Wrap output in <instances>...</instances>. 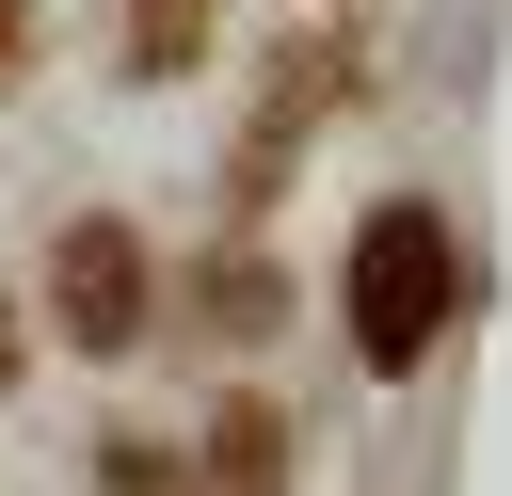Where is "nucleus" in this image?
I'll return each mask as SVG.
<instances>
[{
  "label": "nucleus",
  "mask_w": 512,
  "mask_h": 496,
  "mask_svg": "<svg viewBox=\"0 0 512 496\" xmlns=\"http://www.w3.org/2000/svg\"><path fill=\"white\" fill-rule=\"evenodd\" d=\"M448 304H464V240H448V208H432V192H384V208L352 224V288H336L352 352L400 384V368L448 336Z\"/></svg>",
  "instance_id": "obj_1"
},
{
  "label": "nucleus",
  "mask_w": 512,
  "mask_h": 496,
  "mask_svg": "<svg viewBox=\"0 0 512 496\" xmlns=\"http://www.w3.org/2000/svg\"><path fill=\"white\" fill-rule=\"evenodd\" d=\"M144 320H160V256H144V224H128V208H80V224L48 240V336L112 368Z\"/></svg>",
  "instance_id": "obj_2"
},
{
  "label": "nucleus",
  "mask_w": 512,
  "mask_h": 496,
  "mask_svg": "<svg viewBox=\"0 0 512 496\" xmlns=\"http://www.w3.org/2000/svg\"><path fill=\"white\" fill-rule=\"evenodd\" d=\"M336 96H368V32H352V16H336V32H304V48L272 64V96H256V128H240V160H224V208H256V192L304 160V128H320Z\"/></svg>",
  "instance_id": "obj_3"
},
{
  "label": "nucleus",
  "mask_w": 512,
  "mask_h": 496,
  "mask_svg": "<svg viewBox=\"0 0 512 496\" xmlns=\"http://www.w3.org/2000/svg\"><path fill=\"white\" fill-rule=\"evenodd\" d=\"M192 496H288V416L272 400H224L192 432Z\"/></svg>",
  "instance_id": "obj_4"
},
{
  "label": "nucleus",
  "mask_w": 512,
  "mask_h": 496,
  "mask_svg": "<svg viewBox=\"0 0 512 496\" xmlns=\"http://www.w3.org/2000/svg\"><path fill=\"white\" fill-rule=\"evenodd\" d=\"M96 16H112V80H192L224 32V0H96Z\"/></svg>",
  "instance_id": "obj_5"
},
{
  "label": "nucleus",
  "mask_w": 512,
  "mask_h": 496,
  "mask_svg": "<svg viewBox=\"0 0 512 496\" xmlns=\"http://www.w3.org/2000/svg\"><path fill=\"white\" fill-rule=\"evenodd\" d=\"M208 320H224V336H272V320H288L272 256H240V240H224V256H208Z\"/></svg>",
  "instance_id": "obj_6"
},
{
  "label": "nucleus",
  "mask_w": 512,
  "mask_h": 496,
  "mask_svg": "<svg viewBox=\"0 0 512 496\" xmlns=\"http://www.w3.org/2000/svg\"><path fill=\"white\" fill-rule=\"evenodd\" d=\"M96 496H192V464L144 448V432H112V448H96Z\"/></svg>",
  "instance_id": "obj_7"
},
{
  "label": "nucleus",
  "mask_w": 512,
  "mask_h": 496,
  "mask_svg": "<svg viewBox=\"0 0 512 496\" xmlns=\"http://www.w3.org/2000/svg\"><path fill=\"white\" fill-rule=\"evenodd\" d=\"M32 48H48V0H0V96L32 80Z\"/></svg>",
  "instance_id": "obj_8"
},
{
  "label": "nucleus",
  "mask_w": 512,
  "mask_h": 496,
  "mask_svg": "<svg viewBox=\"0 0 512 496\" xmlns=\"http://www.w3.org/2000/svg\"><path fill=\"white\" fill-rule=\"evenodd\" d=\"M16 368H32V304H16V272H0V400H16Z\"/></svg>",
  "instance_id": "obj_9"
}]
</instances>
